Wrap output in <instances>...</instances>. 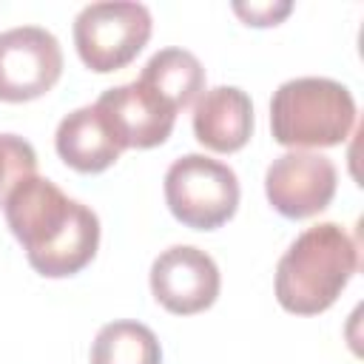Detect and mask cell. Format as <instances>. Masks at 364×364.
Instances as JSON below:
<instances>
[{
	"mask_svg": "<svg viewBox=\"0 0 364 364\" xmlns=\"http://www.w3.org/2000/svg\"><path fill=\"white\" fill-rule=\"evenodd\" d=\"M355 100L347 85L327 77H296L270 100L273 139L284 148H330L350 136Z\"/></svg>",
	"mask_w": 364,
	"mask_h": 364,
	"instance_id": "3",
	"label": "cell"
},
{
	"mask_svg": "<svg viewBox=\"0 0 364 364\" xmlns=\"http://www.w3.org/2000/svg\"><path fill=\"white\" fill-rule=\"evenodd\" d=\"M91 364H162V347L151 327L122 318L100 327L91 344Z\"/></svg>",
	"mask_w": 364,
	"mask_h": 364,
	"instance_id": "13",
	"label": "cell"
},
{
	"mask_svg": "<svg viewBox=\"0 0 364 364\" xmlns=\"http://www.w3.org/2000/svg\"><path fill=\"white\" fill-rule=\"evenodd\" d=\"M290 3H233V11L247 23V26H276L282 17L290 14Z\"/></svg>",
	"mask_w": 364,
	"mask_h": 364,
	"instance_id": "15",
	"label": "cell"
},
{
	"mask_svg": "<svg viewBox=\"0 0 364 364\" xmlns=\"http://www.w3.org/2000/svg\"><path fill=\"white\" fill-rule=\"evenodd\" d=\"M6 222L28 264L46 279L80 273L100 247L97 213L68 199L51 179L28 176L6 199Z\"/></svg>",
	"mask_w": 364,
	"mask_h": 364,
	"instance_id": "1",
	"label": "cell"
},
{
	"mask_svg": "<svg viewBox=\"0 0 364 364\" xmlns=\"http://www.w3.org/2000/svg\"><path fill=\"white\" fill-rule=\"evenodd\" d=\"M336 182V165L324 154L287 151L270 162L264 173V193L282 216L307 219L333 202Z\"/></svg>",
	"mask_w": 364,
	"mask_h": 364,
	"instance_id": "7",
	"label": "cell"
},
{
	"mask_svg": "<svg viewBox=\"0 0 364 364\" xmlns=\"http://www.w3.org/2000/svg\"><path fill=\"white\" fill-rule=\"evenodd\" d=\"M139 82L159 94L179 114L205 91V68L185 48H162L145 63Z\"/></svg>",
	"mask_w": 364,
	"mask_h": 364,
	"instance_id": "12",
	"label": "cell"
},
{
	"mask_svg": "<svg viewBox=\"0 0 364 364\" xmlns=\"http://www.w3.org/2000/svg\"><path fill=\"white\" fill-rule=\"evenodd\" d=\"M358 270V247L336 222L307 228L276 264V299L287 313L316 316L333 307Z\"/></svg>",
	"mask_w": 364,
	"mask_h": 364,
	"instance_id": "2",
	"label": "cell"
},
{
	"mask_svg": "<svg viewBox=\"0 0 364 364\" xmlns=\"http://www.w3.org/2000/svg\"><path fill=\"white\" fill-rule=\"evenodd\" d=\"M151 28V11L142 3H91L74 20V46L91 71L108 74L125 68L145 48Z\"/></svg>",
	"mask_w": 364,
	"mask_h": 364,
	"instance_id": "5",
	"label": "cell"
},
{
	"mask_svg": "<svg viewBox=\"0 0 364 364\" xmlns=\"http://www.w3.org/2000/svg\"><path fill=\"white\" fill-rule=\"evenodd\" d=\"M165 202L185 228L213 230L236 213L239 179L219 159L185 154L165 173Z\"/></svg>",
	"mask_w": 364,
	"mask_h": 364,
	"instance_id": "4",
	"label": "cell"
},
{
	"mask_svg": "<svg viewBox=\"0 0 364 364\" xmlns=\"http://www.w3.org/2000/svg\"><path fill=\"white\" fill-rule=\"evenodd\" d=\"M94 105L105 117L119 148L162 145L176 122V111L139 80L102 91Z\"/></svg>",
	"mask_w": 364,
	"mask_h": 364,
	"instance_id": "9",
	"label": "cell"
},
{
	"mask_svg": "<svg viewBox=\"0 0 364 364\" xmlns=\"http://www.w3.org/2000/svg\"><path fill=\"white\" fill-rule=\"evenodd\" d=\"M63 74V48L40 26H17L0 34V100L28 102L54 88Z\"/></svg>",
	"mask_w": 364,
	"mask_h": 364,
	"instance_id": "6",
	"label": "cell"
},
{
	"mask_svg": "<svg viewBox=\"0 0 364 364\" xmlns=\"http://www.w3.org/2000/svg\"><path fill=\"white\" fill-rule=\"evenodd\" d=\"M193 134L205 148L216 154H233L245 148L253 134L250 97L236 85H216L202 91L193 105Z\"/></svg>",
	"mask_w": 364,
	"mask_h": 364,
	"instance_id": "10",
	"label": "cell"
},
{
	"mask_svg": "<svg viewBox=\"0 0 364 364\" xmlns=\"http://www.w3.org/2000/svg\"><path fill=\"white\" fill-rule=\"evenodd\" d=\"M37 171L34 148L14 134H0V205H6L9 193Z\"/></svg>",
	"mask_w": 364,
	"mask_h": 364,
	"instance_id": "14",
	"label": "cell"
},
{
	"mask_svg": "<svg viewBox=\"0 0 364 364\" xmlns=\"http://www.w3.org/2000/svg\"><path fill=\"white\" fill-rule=\"evenodd\" d=\"M54 145L60 159L80 173H100L111 168L122 154L97 105H82L63 117L54 134Z\"/></svg>",
	"mask_w": 364,
	"mask_h": 364,
	"instance_id": "11",
	"label": "cell"
},
{
	"mask_svg": "<svg viewBox=\"0 0 364 364\" xmlns=\"http://www.w3.org/2000/svg\"><path fill=\"white\" fill-rule=\"evenodd\" d=\"M219 287V267L199 247L173 245L162 250L151 264V293L168 313H202L216 301Z\"/></svg>",
	"mask_w": 364,
	"mask_h": 364,
	"instance_id": "8",
	"label": "cell"
}]
</instances>
